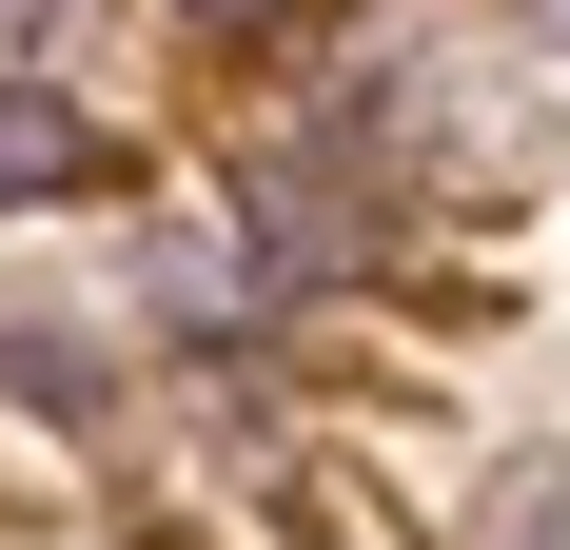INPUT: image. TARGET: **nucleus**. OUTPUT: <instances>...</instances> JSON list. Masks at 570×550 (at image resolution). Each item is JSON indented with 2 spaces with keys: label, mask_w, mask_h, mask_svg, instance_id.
<instances>
[{
  "label": "nucleus",
  "mask_w": 570,
  "mask_h": 550,
  "mask_svg": "<svg viewBox=\"0 0 570 550\" xmlns=\"http://www.w3.org/2000/svg\"><path fill=\"white\" fill-rule=\"evenodd\" d=\"M531 20H551V40H570V0H531Z\"/></svg>",
  "instance_id": "obj_7"
},
{
  "label": "nucleus",
  "mask_w": 570,
  "mask_h": 550,
  "mask_svg": "<svg viewBox=\"0 0 570 550\" xmlns=\"http://www.w3.org/2000/svg\"><path fill=\"white\" fill-rule=\"evenodd\" d=\"M99 158H118V138H99L79 99H40V79H0V197H79Z\"/></svg>",
  "instance_id": "obj_1"
},
{
  "label": "nucleus",
  "mask_w": 570,
  "mask_h": 550,
  "mask_svg": "<svg viewBox=\"0 0 570 550\" xmlns=\"http://www.w3.org/2000/svg\"><path fill=\"white\" fill-rule=\"evenodd\" d=\"M40 20H59V0H0V40H40Z\"/></svg>",
  "instance_id": "obj_5"
},
{
  "label": "nucleus",
  "mask_w": 570,
  "mask_h": 550,
  "mask_svg": "<svg viewBox=\"0 0 570 550\" xmlns=\"http://www.w3.org/2000/svg\"><path fill=\"white\" fill-rule=\"evenodd\" d=\"M217 20H276V0H217Z\"/></svg>",
  "instance_id": "obj_6"
},
{
  "label": "nucleus",
  "mask_w": 570,
  "mask_h": 550,
  "mask_svg": "<svg viewBox=\"0 0 570 550\" xmlns=\"http://www.w3.org/2000/svg\"><path fill=\"white\" fill-rule=\"evenodd\" d=\"M0 393H20V413H59V433H99V334H40V315H20V295H0Z\"/></svg>",
  "instance_id": "obj_2"
},
{
  "label": "nucleus",
  "mask_w": 570,
  "mask_h": 550,
  "mask_svg": "<svg viewBox=\"0 0 570 550\" xmlns=\"http://www.w3.org/2000/svg\"><path fill=\"white\" fill-rule=\"evenodd\" d=\"M138 295H177L197 334H236V315H276V275H256V256H217V236H138Z\"/></svg>",
  "instance_id": "obj_3"
},
{
  "label": "nucleus",
  "mask_w": 570,
  "mask_h": 550,
  "mask_svg": "<svg viewBox=\"0 0 570 550\" xmlns=\"http://www.w3.org/2000/svg\"><path fill=\"white\" fill-rule=\"evenodd\" d=\"M492 550H570V472H551V452H531L512 492H492Z\"/></svg>",
  "instance_id": "obj_4"
}]
</instances>
